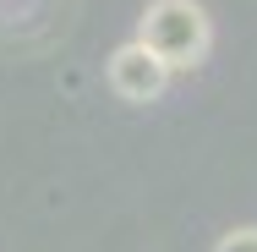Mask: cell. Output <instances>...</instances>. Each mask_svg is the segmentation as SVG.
I'll list each match as a JSON object with an SVG mask.
<instances>
[{
    "mask_svg": "<svg viewBox=\"0 0 257 252\" xmlns=\"http://www.w3.org/2000/svg\"><path fill=\"white\" fill-rule=\"evenodd\" d=\"M137 44H148L170 71H197L213 50V22L203 0H148Z\"/></svg>",
    "mask_w": 257,
    "mask_h": 252,
    "instance_id": "6da1fadb",
    "label": "cell"
},
{
    "mask_svg": "<svg viewBox=\"0 0 257 252\" xmlns=\"http://www.w3.org/2000/svg\"><path fill=\"white\" fill-rule=\"evenodd\" d=\"M213 252H257V225H235V230H224Z\"/></svg>",
    "mask_w": 257,
    "mask_h": 252,
    "instance_id": "3957f363",
    "label": "cell"
},
{
    "mask_svg": "<svg viewBox=\"0 0 257 252\" xmlns=\"http://www.w3.org/2000/svg\"><path fill=\"white\" fill-rule=\"evenodd\" d=\"M109 88L120 94L126 104H154L164 88H170V66L159 60L148 44H120V50L109 55Z\"/></svg>",
    "mask_w": 257,
    "mask_h": 252,
    "instance_id": "7a4b0ae2",
    "label": "cell"
}]
</instances>
